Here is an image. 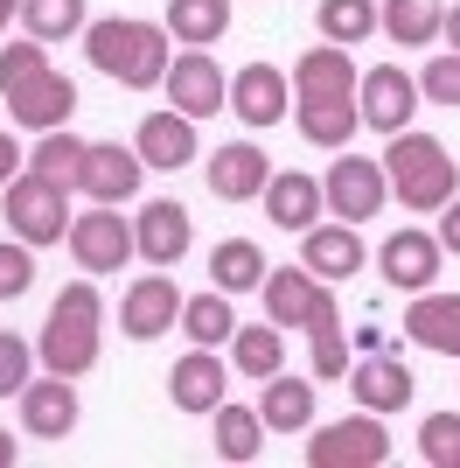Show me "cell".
<instances>
[{
    "label": "cell",
    "instance_id": "obj_1",
    "mask_svg": "<svg viewBox=\"0 0 460 468\" xmlns=\"http://www.w3.org/2000/svg\"><path fill=\"white\" fill-rule=\"evenodd\" d=\"M168 21H140V15H105L84 28V57H91L98 78L126 84V91H161L168 78Z\"/></svg>",
    "mask_w": 460,
    "mask_h": 468
},
{
    "label": "cell",
    "instance_id": "obj_2",
    "mask_svg": "<svg viewBox=\"0 0 460 468\" xmlns=\"http://www.w3.org/2000/svg\"><path fill=\"white\" fill-rule=\"evenodd\" d=\"M98 350H105V301H98V280H70V287L49 301V322H42V371L57 378H84L98 364Z\"/></svg>",
    "mask_w": 460,
    "mask_h": 468
},
{
    "label": "cell",
    "instance_id": "obj_3",
    "mask_svg": "<svg viewBox=\"0 0 460 468\" xmlns=\"http://www.w3.org/2000/svg\"><path fill=\"white\" fill-rule=\"evenodd\" d=\"M383 182H391V196H398L404 210H419V217H433V210H446L454 203V189H460V168H454V154H446L433 133H391V147H383Z\"/></svg>",
    "mask_w": 460,
    "mask_h": 468
},
{
    "label": "cell",
    "instance_id": "obj_4",
    "mask_svg": "<svg viewBox=\"0 0 460 468\" xmlns=\"http://www.w3.org/2000/svg\"><path fill=\"white\" fill-rule=\"evenodd\" d=\"M0 203H7V231L21 238V245H63V231H70V182H49L36 176V168H21L7 189H0Z\"/></svg>",
    "mask_w": 460,
    "mask_h": 468
},
{
    "label": "cell",
    "instance_id": "obj_5",
    "mask_svg": "<svg viewBox=\"0 0 460 468\" xmlns=\"http://www.w3.org/2000/svg\"><path fill=\"white\" fill-rule=\"evenodd\" d=\"M258 293H266V322H279V329L314 335V329H328V322H342L335 287H328V280H314L307 266H266Z\"/></svg>",
    "mask_w": 460,
    "mask_h": 468
},
{
    "label": "cell",
    "instance_id": "obj_6",
    "mask_svg": "<svg viewBox=\"0 0 460 468\" xmlns=\"http://www.w3.org/2000/svg\"><path fill=\"white\" fill-rule=\"evenodd\" d=\"M63 245H70L77 273H119L126 259H133V224L119 217V203H91V210L70 217V231H63Z\"/></svg>",
    "mask_w": 460,
    "mask_h": 468
},
{
    "label": "cell",
    "instance_id": "obj_7",
    "mask_svg": "<svg viewBox=\"0 0 460 468\" xmlns=\"http://www.w3.org/2000/svg\"><path fill=\"white\" fill-rule=\"evenodd\" d=\"M321 203L328 217H342V224H370V217H383V203H391V182H383V161H363V154H335L321 176Z\"/></svg>",
    "mask_w": 460,
    "mask_h": 468
},
{
    "label": "cell",
    "instance_id": "obj_8",
    "mask_svg": "<svg viewBox=\"0 0 460 468\" xmlns=\"http://www.w3.org/2000/svg\"><path fill=\"white\" fill-rule=\"evenodd\" d=\"M307 462H314V468H383V462H391L383 412H356V420H328V427H314Z\"/></svg>",
    "mask_w": 460,
    "mask_h": 468
},
{
    "label": "cell",
    "instance_id": "obj_9",
    "mask_svg": "<svg viewBox=\"0 0 460 468\" xmlns=\"http://www.w3.org/2000/svg\"><path fill=\"white\" fill-rule=\"evenodd\" d=\"M356 112H363L370 133H404L412 126V112H419V78L412 70H398V63H377V70H363L356 78Z\"/></svg>",
    "mask_w": 460,
    "mask_h": 468
},
{
    "label": "cell",
    "instance_id": "obj_10",
    "mask_svg": "<svg viewBox=\"0 0 460 468\" xmlns=\"http://www.w3.org/2000/svg\"><path fill=\"white\" fill-rule=\"evenodd\" d=\"M440 266H446L440 231H419V224H404V231H391L377 245V273L391 280L398 293H425L433 280H440Z\"/></svg>",
    "mask_w": 460,
    "mask_h": 468
},
{
    "label": "cell",
    "instance_id": "obj_11",
    "mask_svg": "<svg viewBox=\"0 0 460 468\" xmlns=\"http://www.w3.org/2000/svg\"><path fill=\"white\" fill-rule=\"evenodd\" d=\"M140 182H147V161H140V147H119V140H91L77 161V189L91 203H133Z\"/></svg>",
    "mask_w": 460,
    "mask_h": 468
},
{
    "label": "cell",
    "instance_id": "obj_12",
    "mask_svg": "<svg viewBox=\"0 0 460 468\" xmlns=\"http://www.w3.org/2000/svg\"><path fill=\"white\" fill-rule=\"evenodd\" d=\"M161 91H168L174 112H189V119H210V112H224V105H230V78L216 70L210 49H182V57L168 63Z\"/></svg>",
    "mask_w": 460,
    "mask_h": 468
},
{
    "label": "cell",
    "instance_id": "obj_13",
    "mask_svg": "<svg viewBox=\"0 0 460 468\" xmlns=\"http://www.w3.org/2000/svg\"><path fill=\"white\" fill-rule=\"evenodd\" d=\"M174 322H182V287H174L161 266H153V273H140L133 287L119 293V329L133 335V343H153V335H168Z\"/></svg>",
    "mask_w": 460,
    "mask_h": 468
},
{
    "label": "cell",
    "instance_id": "obj_14",
    "mask_svg": "<svg viewBox=\"0 0 460 468\" xmlns=\"http://www.w3.org/2000/svg\"><path fill=\"white\" fill-rule=\"evenodd\" d=\"M349 399L363 412H404L412 406V391H419V378L404 371V356H391V350H363L356 364H349Z\"/></svg>",
    "mask_w": 460,
    "mask_h": 468
},
{
    "label": "cell",
    "instance_id": "obj_15",
    "mask_svg": "<svg viewBox=\"0 0 460 468\" xmlns=\"http://www.w3.org/2000/svg\"><path fill=\"white\" fill-rule=\"evenodd\" d=\"M189 238H195V224H189V210H182L174 196L140 203V217H133V252L147 259V266L174 273V266H182V252H189Z\"/></svg>",
    "mask_w": 460,
    "mask_h": 468
},
{
    "label": "cell",
    "instance_id": "obj_16",
    "mask_svg": "<svg viewBox=\"0 0 460 468\" xmlns=\"http://www.w3.org/2000/svg\"><path fill=\"white\" fill-rule=\"evenodd\" d=\"M300 266L314 280H328V287H342V280H356L370 266V252H363V238H356V224H307L300 231Z\"/></svg>",
    "mask_w": 460,
    "mask_h": 468
},
{
    "label": "cell",
    "instance_id": "obj_17",
    "mask_svg": "<svg viewBox=\"0 0 460 468\" xmlns=\"http://www.w3.org/2000/svg\"><path fill=\"white\" fill-rule=\"evenodd\" d=\"M203 176H210V196L216 203H251V196H266L272 182V161L258 140H230V147H216L210 161H203Z\"/></svg>",
    "mask_w": 460,
    "mask_h": 468
},
{
    "label": "cell",
    "instance_id": "obj_18",
    "mask_svg": "<svg viewBox=\"0 0 460 468\" xmlns=\"http://www.w3.org/2000/svg\"><path fill=\"white\" fill-rule=\"evenodd\" d=\"M21 427L36 441H70L77 433V378H57V371L28 378L21 385Z\"/></svg>",
    "mask_w": 460,
    "mask_h": 468
},
{
    "label": "cell",
    "instance_id": "obj_19",
    "mask_svg": "<svg viewBox=\"0 0 460 468\" xmlns=\"http://www.w3.org/2000/svg\"><path fill=\"white\" fill-rule=\"evenodd\" d=\"M0 98H7V119H15V126H36V133L70 126V112H77V84L63 78V70H36L28 84H15V91H0Z\"/></svg>",
    "mask_w": 460,
    "mask_h": 468
},
{
    "label": "cell",
    "instance_id": "obj_20",
    "mask_svg": "<svg viewBox=\"0 0 460 468\" xmlns=\"http://www.w3.org/2000/svg\"><path fill=\"white\" fill-rule=\"evenodd\" d=\"M293 105V78L279 63H245L237 78H230V112L245 119V126H279Z\"/></svg>",
    "mask_w": 460,
    "mask_h": 468
},
{
    "label": "cell",
    "instance_id": "obj_21",
    "mask_svg": "<svg viewBox=\"0 0 460 468\" xmlns=\"http://www.w3.org/2000/svg\"><path fill=\"white\" fill-rule=\"evenodd\" d=\"M133 147H140V161L147 168H161V176H174V168H189L195 154H203V140H195V119L189 112H147L140 119V133H133Z\"/></svg>",
    "mask_w": 460,
    "mask_h": 468
},
{
    "label": "cell",
    "instance_id": "obj_22",
    "mask_svg": "<svg viewBox=\"0 0 460 468\" xmlns=\"http://www.w3.org/2000/svg\"><path fill=\"white\" fill-rule=\"evenodd\" d=\"M168 399H174V412H216V406L230 399L224 356H216V350H189V356L168 371Z\"/></svg>",
    "mask_w": 460,
    "mask_h": 468
},
{
    "label": "cell",
    "instance_id": "obj_23",
    "mask_svg": "<svg viewBox=\"0 0 460 468\" xmlns=\"http://www.w3.org/2000/svg\"><path fill=\"white\" fill-rule=\"evenodd\" d=\"M404 335H412L419 350H433V356H460V293H440V287L412 293Z\"/></svg>",
    "mask_w": 460,
    "mask_h": 468
},
{
    "label": "cell",
    "instance_id": "obj_24",
    "mask_svg": "<svg viewBox=\"0 0 460 468\" xmlns=\"http://www.w3.org/2000/svg\"><path fill=\"white\" fill-rule=\"evenodd\" d=\"M258 203H266V217L279 224V231H307V224H321V217H328L321 182L300 176V168H287V176L272 168V182H266V196H258Z\"/></svg>",
    "mask_w": 460,
    "mask_h": 468
},
{
    "label": "cell",
    "instance_id": "obj_25",
    "mask_svg": "<svg viewBox=\"0 0 460 468\" xmlns=\"http://www.w3.org/2000/svg\"><path fill=\"white\" fill-rule=\"evenodd\" d=\"M356 63H349V49H335V42H321V49H307L300 63H293V105L300 98H356Z\"/></svg>",
    "mask_w": 460,
    "mask_h": 468
},
{
    "label": "cell",
    "instance_id": "obj_26",
    "mask_svg": "<svg viewBox=\"0 0 460 468\" xmlns=\"http://www.w3.org/2000/svg\"><path fill=\"white\" fill-rule=\"evenodd\" d=\"M258 420H266V433H307L314 427V385L293 371H272L258 391Z\"/></svg>",
    "mask_w": 460,
    "mask_h": 468
},
{
    "label": "cell",
    "instance_id": "obj_27",
    "mask_svg": "<svg viewBox=\"0 0 460 468\" xmlns=\"http://www.w3.org/2000/svg\"><path fill=\"white\" fill-rule=\"evenodd\" d=\"M293 119H300V140H314V147H328V154H342L349 140H356V126H363L356 98H300Z\"/></svg>",
    "mask_w": 460,
    "mask_h": 468
},
{
    "label": "cell",
    "instance_id": "obj_28",
    "mask_svg": "<svg viewBox=\"0 0 460 468\" xmlns=\"http://www.w3.org/2000/svg\"><path fill=\"white\" fill-rule=\"evenodd\" d=\"M182 335H189L195 350H224L230 335H237V308H230V293L224 287L182 293Z\"/></svg>",
    "mask_w": 460,
    "mask_h": 468
},
{
    "label": "cell",
    "instance_id": "obj_29",
    "mask_svg": "<svg viewBox=\"0 0 460 468\" xmlns=\"http://www.w3.org/2000/svg\"><path fill=\"white\" fill-rule=\"evenodd\" d=\"M210 448L216 462H258V448H266V420H258V406H216L210 412Z\"/></svg>",
    "mask_w": 460,
    "mask_h": 468
},
{
    "label": "cell",
    "instance_id": "obj_30",
    "mask_svg": "<svg viewBox=\"0 0 460 468\" xmlns=\"http://www.w3.org/2000/svg\"><path fill=\"white\" fill-rule=\"evenodd\" d=\"M230 364L251 378V385H266L272 371H287V329L279 322H237V335H230Z\"/></svg>",
    "mask_w": 460,
    "mask_h": 468
},
{
    "label": "cell",
    "instance_id": "obj_31",
    "mask_svg": "<svg viewBox=\"0 0 460 468\" xmlns=\"http://www.w3.org/2000/svg\"><path fill=\"white\" fill-rule=\"evenodd\" d=\"M440 15H446V0H383L377 28L398 49H425V42H440Z\"/></svg>",
    "mask_w": 460,
    "mask_h": 468
},
{
    "label": "cell",
    "instance_id": "obj_32",
    "mask_svg": "<svg viewBox=\"0 0 460 468\" xmlns=\"http://www.w3.org/2000/svg\"><path fill=\"white\" fill-rule=\"evenodd\" d=\"M168 36L182 49H210L230 36V0H168Z\"/></svg>",
    "mask_w": 460,
    "mask_h": 468
},
{
    "label": "cell",
    "instance_id": "obj_33",
    "mask_svg": "<svg viewBox=\"0 0 460 468\" xmlns=\"http://www.w3.org/2000/svg\"><path fill=\"white\" fill-rule=\"evenodd\" d=\"M314 28H321V42H335V49H363V42L377 36V0H321V7H314Z\"/></svg>",
    "mask_w": 460,
    "mask_h": 468
},
{
    "label": "cell",
    "instance_id": "obj_34",
    "mask_svg": "<svg viewBox=\"0 0 460 468\" xmlns=\"http://www.w3.org/2000/svg\"><path fill=\"white\" fill-rule=\"evenodd\" d=\"M210 280L237 301V293H251L258 280H266V252H258L251 238H224V245L210 252Z\"/></svg>",
    "mask_w": 460,
    "mask_h": 468
},
{
    "label": "cell",
    "instance_id": "obj_35",
    "mask_svg": "<svg viewBox=\"0 0 460 468\" xmlns=\"http://www.w3.org/2000/svg\"><path fill=\"white\" fill-rule=\"evenodd\" d=\"M21 28L36 42H70L91 28V7L84 0H21Z\"/></svg>",
    "mask_w": 460,
    "mask_h": 468
},
{
    "label": "cell",
    "instance_id": "obj_36",
    "mask_svg": "<svg viewBox=\"0 0 460 468\" xmlns=\"http://www.w3.org/2000/svg\"><path fill=\"white\" fill-rule=\"evenodd\" d=\"M84 147H91V140H77L70 126H49V133L28 147V168H36V176H49V182H70V189H77V161H84Z\"/></svg>",
    "mask_w": 460,
    "mask_h": 468
},
{
    "label": "cell",
    "instance_id": "obj_37",
    "mask_svg": "<svg viewBox=\"0 0 460 468\" xmlns=\"http://www.w3.org/2000/svg\"><path fill=\"white\" fill-rule=\"evenodd\" d=\"M419 454L433 468H460V412H425L419 420Z\"/></svg>",
    "mask_w": 460,
    "mask_h": 468
},
{
    "label": "cell",
    "instance_id": "obj_38",
    "mask_svg": "<svg viewBox=\"0 0 460 468\" xmlns=\"http://www.w3.org/2000/svg\"><path fill=\"white\" fill-rule=\"evenodd\" d=\"M419 98H425V105H446V112H460V49H440V57L419 70Z\"/></svg>",
    "mask_w": 460,
    "mask_h": 468
},
{
    "label": "cell",
    "instance_id": "obj_39",
    "mask_svg": "<svg viewBox=\"0 0 460 468\" xmlns=\"http://www.w3.org/2000/svg\"><path fill=\"white\" fill-rule=\"evenodd\" d=\"M36 287V245H21L15 231L0 238V301H21Z\"/></svg>",
    "mask_w": 460,
    "mask_h": 468
},
{
    "label": "cell",
    "instance_id": "obj_40",
    "mask_svg": "<svg viewBox=\"0 0 460 468\" xmlns=\"http://www.w3.org/2000/svg\"><path fill=\"white\" fill-rule=\"evenodd\" d=\"M307 343H314V378H321V385H335V378H349V364H356V350H349L342 322H328V329H314V335H307Z\"/></svg>",
    "mask_w": 460,
    "mask_h": 468
},
{
    "label": "cell",
    "instance_id": "obj_41",
    "mask_svg": "<svg viewBox=\"0 0 460 468\" xmlns=\"http://www.w3.org/2000/svg\"><path fill=\"white\" fill-rule=\"evenodd\" d=\"M36 70H49V42H7V49H0V91H15V84H28L36 78Z\"/></svg>",
    "mask_w": 460,
    "mask_h": 468
},
{
    "label": "cell",
    "instance_id": "obj_42",
    "mask_svg": "<svg viewBox=\"0 0 460 468\" xmlns=\"http://www.w3.org/2000/svg\"><path fill=\"white\" fill-rule=\"evenodd\" d=\"M28 378H36V350L7 329V335H0V399H21V385H28Z\"/></svg>",
    "mask_w": 460,
    "mask_h": 468
},
{
    "label": "cell",
    "instance_id": "obj_43",
    "mask_svg": "<svg viewBox=\"0 0 460 468\" xmlns=\"http://www.w3.org/2000/svg\"><path fill=\"white\" fill-rule=\"evenodd\" d=\"M21 168H28V154H21V147H15V133L0 126V189H7V182H15Z\"/></svg>",
    "mask_w": 460,
    "mask_h": 468
},
{
    "label": "cell",
    "instance_id": "obj_44",
    "mask_svg": "<svg viewBox=\"0 0 460 468\" xmlns=\"http://www.w3.org/2000/svg\"><path fill=\"white\" fill-rule=\"evenodd\" d=\"M440 245L460 259V189H454V203H446V217H440Z\"/></svg>",
    "mask_w": 460,
    "mask_h": 468
},
{
    "label": "cell",
    "instance_id": "obj_45",
    "mask_svg": "<svg viewBox=\"0 0 460 468\" xmlns=\"http://www.w3.org/2000/svg\"><path fill=\"white\" fill-rule=\"evenodd\" d=\"M440 36H446V42L460 49V7H446V15H440Z\"/></svg>",
    "mask_w": 460,
    "mask_h": 468
},
{
    "label": "cell",
    "instance_id": "obj_46",
    "mask_svg": "<svg viewBox=\"0 0 460 468\" xmlns=\"http://www.w3.org/2000/svg\"><path fill=\"white\" fill-rule=\"evenodd\" d=\"M15 462H21V448L7 441V433H0V468H15Z\"/></svg>",
    "mask_w": 460,
    "mask_h": 468
},
{
    "label": "cell",
    "instance_id": "obj_47",
    "mask_svg": "<svg viewBox=\"0 0 460 468\" xmlns=\"http://www.w3.org/2000/svg\"><path fill=\"white\" fill-rule=\"evenodd\" d=\"M7 15H21V0H0V28H7Z\"/></svg>",
    "mask_w": 460,
    "mask_h": 468
}]
</instances>
